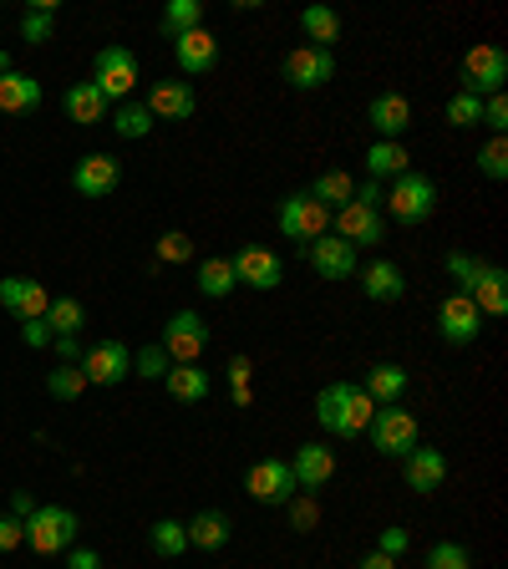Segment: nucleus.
<instances>
[{
	"label": "nucleus",
	"instance_id": "obj_38",
	"mask_svg": "<svg viewBox=\"0 0 508 569\" xmlns=\"http://www.w3.org/2000/svg\"><path fill=\"white\" fill-rule=\"evenodd\" d=\"M47 326H51V336H82V326H87V310H82V300H51V310H47Z\"/></svg>",
	"mask_w": 508,
	"mask_h": 569
},
{
	"label": "nucleus",
	"instance_id": "obj_4",
	"mask_svg": "<svg viewBox=\"0 0 508 569\" xmlns=\"http://www.w3.org/2000/svg\"><path fill=\"white\" fill-rule=\"evenodd\" d=\"M213 331H209V320L199 316V310H173V316L163 320V351L173 367H183V361H199L203 351H209Z\"/></svg>",
	"mask_w": 508,
	"mask_h": 569
},
{
	"label": "nucleus",
	"instance_id": "obj_14",
	"mask_svg": "<svg viewBox=\"0 0 508 569\" xmlns=\"http://www.w3.org/2000/svg\"><path fill=\"white\" fill-rule=\"evenodd\" d=\"M438 336L448 346H474L478 336H484V316H478L474 300L452 290V296L438 306Z\"/></svg>",
	"mask_w": 508,
	"mask_h": 569
},
{
	"label": "nucleus",
	"instance_id": "obj_30",
	"mask_svg": "<svg viewBox=\"0 0 508 569\" xmlns=\"http://www.w3.org/2000/svg\"><path fill=\"white\" fill-rule=\"evenodd\" d=\"M310 199L320 203V209H346V203L356 199V178L351 173H341V168H326V173H316V183H310Z\"/></svg>",
	"mask_w": 508,
	"mask_h": 569
},
{
	"label": "nucleus",
	"instance_id": "obj_12",
	"mask_svg": "<svg viewBox=\"0 0 508 569\" xmlns=\"http://www.w3.org/2000/svg\"><path fill=\"white\" fill-rule=\"evenodd\" d=\"M229 264H235V280L249 284V290H275V284H285V260L265 244H239Z\"/></svg>",
	"mask_w": 508,
	"mask_h": 569
},
{
	"label": "nucleus",
	"instance_id": "obj_43",
	"mask_svg": "<svg viewBox=\"0 0 508 569\" xmlns=\"http://www.w3.org/2000/svg\"><path fill=\"white\" fill-rule=\"evenodd\" d=\"M427 569H474V555L462 545H452V539H442V545L427 549Z\"/></svg>",
	"mask_w": 508,
	"mask_h": 569
},
{
	"label": "nucleus",
	"instance_id": "obj_3",
	"mask_svg": "<svg viewBox=\"0 0 508 569\" xmlns=\"http://www.w3.org/2000/svg\"><path fill=\"white\" fill-rule=\"evenodd\" d=\"M381 203H387V213L397 224H427L432 209H438V183L427 173H417V168H407L402 178H391V189Z\"/></svg>",
	"mask_w": 508,
	"mask_h": 569
},
{
	"label": "nucleus",
	"instance_id": "obj_48",
	"mask_svg": "<svg viewBox=\"0 0 508 569\" xmlns=\"http://www.w3.org/2000/svg\"><path fill=\"white\" fill-rule=\"evenodd\" d=\"M26 545V529L21 519H11V513H0V555H11V549Z\"/></svg>",
	"mask_w": 508,
	"mask_h": 569
},
{
	"label": "nucleus",
	"instance_id": "obj_17",
	"mask_svg": "<svg viewBox=\"0 0 508 569\" xmlns=\"http://www.w3.org/2000/svg\"><path fill=\"white\" fill-rule=\"evenodd\" d=\"M280 71L296 92H316V87H326L336 77V57L331 51H316V47H296L290 57H285Z\"/></svg>",
	"mask_w": 508,
	"mask_h": 569
},
{
	"label": "nucleus",
	"instance_id": "obj_37",
	"mask_svg": "<svg viewBox=\"0 0 508 569\" xmlns=\"http://www.w3.org/2000/svg\"><path fill=\"white\" fill-rule=\"evenodd\" d=\"M112 132H118V138H128V142L148 138V132H153V112H148L142 102H122L118 112H112Z\"/></svg>",
	"mask_w": 508,
	"mask_h": 569
},
{
	"label": "nucleus",
	"instance_id": "obj_10",
	"mask_svg": "<svg viewBox=\"0 0 508 569\" xmlns=\"http://www.w3.org/2000/svg\"><path fill=\"white\" fill-rule=\"evenodd\" d=\"M280 234L285 239H300V244H310V239H320V234H331V209H320L306 189L290 193V199L280 203Z\"/></svg>",
	"mask_w": 508,
	"mask_h": 569
},
{
	"label": "nucleus",
	"instance_id": "obj_46",
	"mask_svg": "<svg viewBox=\"0 0 508 569\" xmlns=\"http://www.w3.org/2000/svg\"><path fill=\"white\" fill-rule=\"evenodd\" d=\"M478 128H488L494 138H504V132H508V97L504 92L484 97V122H478Z\"/></svg>",
	"mask_w": 508,
	"mask_h": 569
},
{
	"label": "nucleus",
	"instance_id": "obj_24",
	"mask_svg": "<svg viewBox=\"0 0 508 569\" xmlns=\"http://www.w3.org/2000/svg\"><path fill=\"white\" fill-rule=\"evenodd\" d=\"M61 107H67V118L71 122H82V128H97V122H107V97L97 92L92 82H71L67 92H61Z\"/></svg>",
	"mask_w": 508,
	"mask_h": 569
},
{
	"label": "nucleus",
	"instance_id": "obj_33",
	"mask_svg": "<svg viewBox=\"0 0 508 569\" xmlns=\"http://www.w3.org/2000/svg\"><path fill=\"white\" fill-rule=\"evenodd\" d=\"M407 168H412V158H407L402 142H371L367 148V173L377 178V183L381 178H402Z\"/></svg>",
	"mask_w": 508,
	"mask_h": 569
},
{
	"label": "nucleus",
	"instance_id": "obj_50",
	"mask_svg": "<svg viewBox=\"0 0 508 569\" xmlns=\"http://www.w3.org/2000/svg\"><path fill=\"white\" fill-rule=\"evenodd\" d=\"M21 341L31 346V351H41V346H51V326L47 320H21Z\"/></svg>",
	"mask_w": 508,
	"mask_h": 569
},
{
	"label": "nucleus",
	"instance_id": "obj_2",
	"mask_svg": "<svg viewBox=\"0 0 508 569\" xmlns=\"http://www.w3.org/2000/svg\"><path fill=\"white\" fill-rule=\"evenodd\" d=\"M377 417V402L356 381H331V387L316 391V422L331 432V438H361Z\"/></svg>",
	"mask_w": 508,
	"mask_h": 569
},
{
	"label": "nucleus",
	"instance_id": "obj_18",
	"mask_svg": "<svg viewBox=\"0 0 508 569\" xmlns=\"http://www.w3.org/2000/svg\"><path fill=\"white\" fill-rule=\"evenodd\" d=\"M118 183H122V163L112 153H87L82 163L71 168V189L82 199H107Z\"/></svg>",
	"mask_w": 508,
	"mask_h": 569
},
{
	"label": "nucleus",
	"instance_id": "obj_53",
	"mask_svg": "<svg viewBox=\"0 0 508 569\" xmlns=\"http://www.w3.org/2000/svg\"><path fill=\"white\" fill-rule=\"evenodd\" d=\"M67 569H102V559H97V549H77V545H71V565Z\"/></svg>",
	"mask_w": 508,
	"mask_h": 569
},
{
	"label": "nucleus",
	"instance_id": "obj_54",
	"mask_svg": "<svg viewBox=\"0 0 508 569\" xmlns=\"http://www.w3.org/2000/svg\"><path fill=\"white\" fill-rule=\"evenodd\" d=\"M31 513H36V503H31V493H11V519H31Z\"/></svg>",
	"mask_w": 508,
	"mask_h": 569
},
{
	"label": "nucleus",
	"instance_id": "obj_55",
	"mask_svg": "<svg viewBox=\"0 0 508 569\" xmlns=\"http://www.w3.org/2000/svg\"><path fill=\"white\" fill-rule=\"evenodd\" d=\"M356 569H397V559H387V555H377V549H371L367 559H361V565Z\"/></svg>",
	"mask_w": 508,
	"mask_h": 569
},
{
	"label": "nucleus",
	"instance_id": "obj_51",
	"mask_svg": "<svg viewBox=\"0 0 508 569\" xmlns=\"http://www.w3.org/2000/svg\"><path fill=\"white\" fill-rule=\"evenodd\" d=\"M381 199H387V189H381L377 178H367V183L356 189V199H351V203H367V209H381Z\"/></svg>",
	"mask_w": 508,
	"mask_h": 569
},
{
	"label": "nucleus",
	"instance_id": "obj_13",
	"mask_svg": "<svg viewBox=\"0 0 508 569\" xmlns=\"http://www.w3.org/2000/svg\"><path fill=\"white\" fill-rule=\"evenodd\" d=\"M82 377L87 387H118V381L132 377V351L122 341H97L82 356Z\"/></svg>",
	"mask_w": 508,
	"mask_h": 569
},
{
	"label": "nucleus",
	"instance_id": "obj_41",
	"mask_svg": "<svg viewBox=\"0 0 508 569\" xmlns=\"http://www.w3.org/2000/svg\"><path fill=\"white\" fill-rule=\"evenodd\" d=\"M47 391L51 397H57V402H77V397H82L87 391V377H82V367H57L47 377Z\"/></svg>",
	"mask_w": 508,
	"mask_h": 569
},
{
	"label": "nucleus",
	"instance_id": "obj_8",
	"mask_svg": "<svg viewBox=\"0 0 508 569\" xmlns=\"http://www.w3.org/2000/svg\"><path fill=\"white\" fill-rule=\"evenodd\" d=\"M245 493L255 498V503H265V509H285V503H290L300 488H296V473H290V462L260 458V462H255V468L245 473Z\"/></svg>",
	"mask_w": 508,
	"mask_h": 569
},
{
	"label": "nucleus",
	"instance_id": "obj_23",
	"mask_svg": "<svg viewBox=\"0 0 508 569\" xmlns=\"http://www.w3.org/2000/svg\"><path fill=\"white\" fill-rule=\"evenodd\" d=\"M148 112L153 118H168V122H189L193 118V82H153V92H148Z\"/></svg>",
	"mask_w": 508,
	"mask_h": 569
},
{
	"label": "nucleus",
	"instance_id": "obj_15",
	"mask_svg": "<svg viewBox=\"0 0 508 569\" xmlns=\"http://www.w3.org/2000/svg\"><path fill=\"white\" fill-rule=\"evenodd\" d=\"M300 254H306V264L320 280H351L356 274V249L336 234H320V239H310V244H300Z\"/></svg>",
	"mask_w": 508,
	"mask_h": 569
},
{
	"label": "nucleus",
	"instance_id": "obj_16",
	"mask_svg": "<svg viewBox=\"0 0 508 569\" xmlns=\"http://www.w3.org/2000/svg\"><path fill=\"white\" fill-rule=\"evenodd\" d=\"M0 306L11 310L16 320H47L51 296H47V284L31 280V274H6L0 280Z\"/></svg>",
	"mask_w": 508,
	"mask_h": 569
},
{
	"label": "nucleus",
	"instance_id": "obj_7",
	"mask_svg": "<svg viewBox=\"0 0 508 569\" xmlns=\"http://www.w3.org/2000/svg\"><path fill=\"white\" fill-rule=\"evenodd\" d=\"M367 438H371V448H377L381 458H407V452L417 448V417L407 412L402 402H397V407H377V417H371V427H367Z\"/></svg>",
	"mask_w": 508,
	"mask_h": 569
},
{
	"label": "nucleus",
	"instance_id": "obj_44",
	"mask_svg": "<svg viewBox=\"0 0 508 569\" xmlns=\"http://www.w3.org/2000/svg\"><path fill=\"white\" fill-rule=\"evenodd\" d=\"M478 173L494 178V183H504L508 178V142L504 138H488V148L478 153Z\"/></svg>",
	"mask_w": 508,
	"mask_h": 569
},
{
	"label": "nucleus",
	"instance_id": "obj_25",
	"mask_svg": "<svg viewBox=\"0 0 508 569\" xmlns=\"http://www.w3.org/2000/svg\"><path fill=\"white\" fill-rule=\"evenodd\" d=\"M361 290H367V300H402L407 296V274L402 264H391V260H371L367 270H361Z\"/></svg>",
	"mask_w": 508,
	"mask_h": 569
},
{
	"label": "nucleus",
	"instance_id": "obj_27",
	"mask_svg": "<svg viewBox=\"0 0 508 569\" xmlns=\"http://www.w3.org/2000/svg\"><path fill=\"white\" fill-rule=\"evenodd\" d=\"M361 391H367L377 407H397V402H402V391H407V371L391 367V361H377V367H367Z\"/></svg>",
	"mask_w": 508,
	"mask_h": 569
},
{
	"label": "nucleus",
	"instance_id": "obj_20",
	"mask_svg": "<svg viewBox=\"0 0 508 569\" xmlns=\"http://www.w3.org/2000/svg\"><path fill=\"white\" fill-rule=\"evenodd\" d=\"M402 478H407V488L422 498L438 493V488L448 483V458H442L438 448H422V442H417V448L402 458Z\"/></svg>",
	"mask_w": 508,
	"mask_h": 569
},
{
	"label": "nucleus",
	"instance_id": "obj_35",
	"mask_svg": "<svg viewBox=\"0 0 508 569\" xmlns=\"http://www.w3.org/2000/svg\"><path fill=\"white\" fill-rule=\"evenodd\" d=\"M148 549L163 559L189 555V529H183V519H158L153 529H148Z\"/></svg>",
	"mask_w": 508,
	"mask_h": 569
},
{
	"label": "nucleus",
	"instance_id": "obj_56",
	"mask_svg": "<svg viewBox=\"0 0 508 569\" xmlns=\"http://www.w3.org/2000/svg\"><path fill=\"white\" fill-rule=\"evenodd\" d=\"M6 71H11V51H0V77H6Z\"/></svg>",
	"mask_w": 508,
	"mask_h": 569
},
{
	"label": "nucleus",
	"instance_id": "obj_22",
	"mask_svg": "<svg viewBox=\"0 0 508 569\" xmlns=\"http://www.w3.org/2000/svg\"><path fill=\"white\" fill-rule=\"evenodd\" d=\"M173 61H178V71H183V77H203V71H213L219 67V41H213L209 31H183L173 41Z\"/></svg>",
	"mask_w": 508,
	"mask_h": 569
},
{
	"label": "nucleus",
	"instance_id": "obj_40",
	"mask_svg": "<svg viewBox=\"0 0 508 569\" xmlns=\"http://www.w3.org/2000/svg\"><path fill=\"white\" fill-rule=\"evenodd\" d=\"M168 351L163 346H142V351H132V377H142V381H163L168 377Z\"/></svg>",
	"mask_w": 508,
	"mask_h": 569
},
{
	"label": "nucleus",
	"instance_id": "obj_11",
	"mask_svg": "<svg viewBox=\"0 0 508 569\" xmlns=\"http://www.w3.org/2000/svg\"><path fill=\"white\" fill-rule=\"evenodd\" d=\"M331 224H336V239H346L351 249H371V244L387 239V213L367 209V203H346V209H336Z\"/></svg>",
	"mask_w": 508,
	"mask_h": 569
},
{
	"label": "nucleus",
	"instance_id": "obj_32",
	"mask_svg": "<svg viewBox=\"0 0 508 569\" xmlns=\"http://www.w3.org/2000/svg\"><path fill=\"white\" fill-rule=\"evenodd\" d=\"M193 284H199V296H203V300H225L239 280H235V264H229L225 254H213V260H203V264H199Z\"/></svg>",
	"mask_w": 508,
	"mask_h": 569
},
{
	"label": "nucleus",
	"instance_id": "obj_34",
	"mask_svg": "<svg viewBox=\"0 0 508 569\" xmlns=\"http://www.w3.org/2000/svg\"><path fill=\"white\" fill-rule=\"evenodd\" d=\"M199 26H203V0H168L158 31H163L168 41H178L183 31H199Z\"/></svg>",
	"mask_w": 508,
	"mask_h": 569
},
{
	"label": "nucleus",
	"instance_id": "obj_6",
	"mask_svg": "<svg viewBox=\"0 0 508 569\" xmlns=\"http://www.w3.org/2000/svg\"><path fill=\"white\" fill-rule=\"evenodd\" d=\"M504 82H508V51H504V47H488V41H478V47L462 57L458 92H468V97H494V92H504Z\"/></svg>",
	"mask_w": 508,
	"mask_h": 569
},
{
	"label": "nucleus",
	"instance_id": "obj_19",
	"mask_svg": "<svg viewBox=\"0 0 508 569\" xmlns=\"http://www.w3.org/2000/svg\"><path fill=\"white\" fill-rule=\"evenodd\" d=\"M367 122L377 132V142H402V132L412 128V102L402 92H381V97H371Z\"/></svg>",
	"mask_w": 508,
	"mask_h": 569
},
{
	"label": "nucleus",
	"instance_id": "obj_39",
	"mask_svg": "<svg viewBox=\"0 0 508 569\" xmlns=\"http://www.w3.org/2000/svg\"><path fill=\"white\" fill-rule=\"evenodd\" d=\"M153 260H158V264H183V260H193V234H183V229H168V234L153 244Z\"/></svg>",
	"mask_w": 508,
	"mask_h": 569
},
{
	"label": "nucleus",
	"instance_id": "obj_42",
	"mask_svg": "<svg viewBox=\"0 0 508 569\" xmlns=\"http://www.w3.org/2000/svg\"><path fill=\"white\" fill-rule=\"evenodd\" d=\"M448 122H452V128H478V122H484V97L452 92L448 97Z\"/></svg>",
	"mask_w": 508,
	"mask_h": 569
},
{
	"label": "nucleus",
	"instance_id": "obj_47",
	"mask_svg": "<svg viewBox=\"0 0 508 569\" xmlns=\"http://www.w3.org/2000/svg\"><path fill=\"white\" fill-rule=\"evenodd\" d=\"M407 545H412V533H407V529H397V523H391V529H381V539H377V555H387V559H402V555H407Z\"/></svg>",
	"mask_w": 508,
	"mask_h": 569
},
{
	"label": "nucleus",
	"instance_id": "obj_5",
	"mask_svg": "<svg viewBox=\"0 0 508 569\" xmlns=\"http://www.w3.org/2000/svg\"><path fill=\"white\" fill-rule=\"evenodd\" d=\"M21 529H26V545H31L36 555H61V549L77 545V529H82V523H77V513L71 509L47 503V509H36Z\"/></svg>",
	"mask_w": 508,
	"mask_h": 569
},
{
	"label": "nucleus",
	"instance_id": "obj_1",
	"mask_svg": "<svg viewBox=\"0 0 508 569\" xmlns=\"http://www.w3.org/2000/svg\"><path fill=\"white\" fill-rule=\"evenodd\" d=\"M448 274L458 280V296L474 300L484 320L508 316V274L498 270V264L478 260V254H468V249H452V254H448Z\"/></svg>",
	"mask_w": 508,
	"mask_h": 569
},
{
	"label": "nucleus",
	"instance_id": "obj_21",
	"mask_svg": "<svg viewBox=\"0 0 508 569\" xmlns=\"http://www.w3.org/2000/svg\"><path fill=\"white\" fill-rule=\"evenodd\" d=\"M290 473H296L300 493H316V488H326L336 478V448H326V442H306V448L290 458Z\"/></svg>",
	"mask_w": 508,
	"mask_h": 569
},
{
	"label": "nucleus",
	"instance_id": "obj_26",
	"mask_svg": "<svg viewBox=\"0 0 508 569\" xmlns=\"http://www.w3.org/2000/svg\"><path fill=\"white\" fill-rule=\"evenodd\" d=\"M41 107V82H36L31 71H6L0 77V112H36Z\"/></svg>",
	"mask_w": 508,
	"mask_h": 569
},
{
	"label": "nucleus",
	"instance_id": "obj_29",
	"mask_svg": "<svg viewBox=\"0 0 508 569\" xmlns=\"http://www.w3.org/2000/svg\"><path fill=\"white\" fill-rule=\"evenodd\" d=\"M183 529H189V549H225L229 533H235V523H229V513L203 509V513H193Z\"/></svg>",
	"mask_w": 508,
	"mask_h": 569
},
{
	"label": "nucleus",
	"instance_id": "obj_9",
	"mask_svg": "<svg viewBox=\"0 0 508 569\" xmlns=\"http://www.w3.org/2000/svg\"><path fill=\"white\" fill-rule=\"evenodd\" d=\"M92 87L107 102H122V97L138 87V57L128 47H102L92 57Z\"/></svg>",
	"mask_w": 508,
	"mask_h": 569
},
{
	"label": "nucleus",
	"instance_id": "obj_31",
	"mask_svg": "<svg viewBox=\"0 0 508 569\" xmlns=\"http://www.w3.org/2000/svg\"><path fill=\"white\" fill-rule=\"evenodd\" d=\"M300 31H306V41L316 51H331L336 41H341V16H336L331 6H306V11H300Z\"/></svg>",
	"mask_w": 508,
	"mask_h": 569
},
{
	"label": "nucleus",
	"instance_id": "obj_52",
	"mask_svg": "<svg viewBox=\"0 0 508 569\" xmlns=\"http://www.w3.org/2000/svg\"><path fill=\"white\" fill-rule=\"evenodd\" d=\"M249 377H255V361L235 356V361H229V387H249Z\"/></svg>",
	"mask_w": 508,
	"mask_h": 569
},
{
	"label": "nucleus",
	"instance_id": "obj_49",
	"mask_svg": "<svg viewBox=\"0 0 508 569\" xmlns=\"http://www.w3.org/2000/svg\"><path fill=\"white\" fill-rule=\"evenodd\" d=\"M51 346H57V356H61V367H82V341L77 336H51Z\"/></svg>",
	"mask_w": 508,
	"mask_h": 569
},
{
	"label": "nucleus",
	"instance_id": "obj_45",
	"mask_svg": "<svg viewBox=\"0 0 508 569\" xmlns=\"http://www.w3.org/2000/svg\"><path fill=\"white\" fill-rule=\"evenodd\" d=\"M285 509H290V529H296V533H310V529L320 523V503H316V493H296L290 503H285Z\"/></svg>",
	"mask_w": 508,
	"mask_h": 569
},
{
	"label": "nucleus",
	"instance_id": "obj_28",
	"mask_svg": "<svg viewBox=\"0 0 508 569\" xmlns=\"http://www.w3.org/2000/svg\"><path fill=\"white\" fill-rule=\"evenodd\" d=\"M163 387H168V397H173V402H203V397H209V371L199 367V361H183V367H168V377H163Z\"/></svg>",
	"mask_w": 508,
	"mask_h": 569
},
{
	"label": "nucleus",
	"instance_id": "obj_36",
	"mask_svg": "<svg viewBox=\"0 0 508 569\" xmlns=\"http://www.w3.org/2000/svg\"><path fill=\"white\" fill-rule=\"evenodd\" d=\"M51 31H57V0H36L31 11L21 16V41L41 47V41H51Z\"/></svg>",
	"mask_w": 508,
	"mask_h": 569
}]
</instances>
